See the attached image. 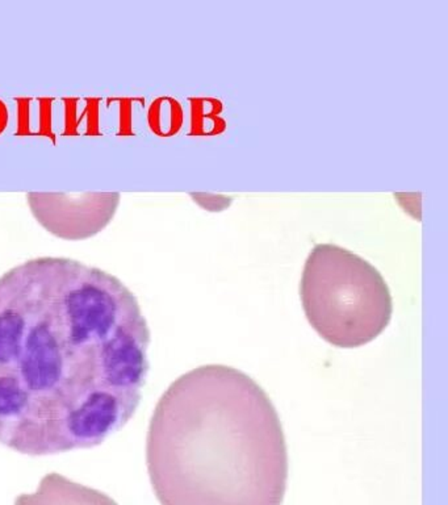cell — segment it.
Returning <instances> with one entry per match:
<instances>
[{"label": "cell", "mask_w": 448, "mask_h": 505, "mask_svg": "<svg viewBox=\"0 0 448 505\" xmlns=\"http://www.w3.org/2000/svg\"><path fill=\"white\" fill-rule=\"evenodd\" d=\"M150 329L112 274L62 257L0 275V445L56 456L100 446L133 419Z\"/></svg>", "instance_id": "obj_1"}, {"label": "cell", "mask_w": 448, "mask_h": 505, "mask_svg": "<svg viewBox=\"0 0 448 505\" xmlns=\"http://www.w3.org/2000/svg\"><path fill=\"white\" fill-rule=\"evenodd\" d=\"M15 505H119L107 493L50 472L38 484L36 492L19 495Z\"/></svg>", "instance_id": "obj_5"}, {"label": "cell", "mask_w": 448, "mask_h": 505, "mask_svg": "<svg viewBox=\"0 0 448 505\" xmlns=\"http://www.w3.org/2000/svg\"><path fill=\"white\" fill-rule=\"evenodd\" d=\"M304 312L326 342L352 349L374 341L392 319L383 275L368 260L334 244L309 253L300 284Z\"/></svg>", "instance_id": "obj_3"}, {"label": "cell", "mask_w": 448, "mask_h": 505, "mask_svg": "<svg viewBox=\"0 0 448 505\" xmlns=\"http://www.w3.org/2000/svg\"><path fill=\"white\" fill-rule=\"evenodd\" d=\"M120 192H28L37 222L66 241H83L107 228L117 213Z\"/></svg>", "instance_id": "obj_4"}, {"label": "cell", "mask_w": 448, "mask_h": 505, "mask_svg": "<svg viewBox=\"0 0 448 505\" xmlns=\"http://www.w3.org/2000/svg\"><path fill=\"white\" fill-rule=\"evenodd\" d=\"M151 129L160 136L175 135L183 124L181 104L171 98L158 99L150 110Z\"/></svg>", "instance_id": "obj_6"}, {"label": "cell", "mask_w": 448, "mask_h": 505, "mask_svg": "<svg viewBox=\"0 0 448 505\" xmlns=\"http://www.w3.org/2000/svg\"><path fill=\"white\" fill-rule=\"evenodd\" d=\"M146 462L160 505H281L288 452L278 412L240 370L178 378L150 420Z\"/></svg>", "instance_id": "obj_2"}]
</instances>
